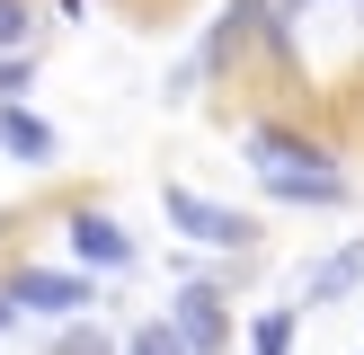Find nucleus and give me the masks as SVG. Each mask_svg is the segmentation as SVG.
Masks as SVG:
<instances>
[{
    "instance_id": "f257e3e1",
    "label": "nucleus",
    "mask_w": 364,
    "mask_h": 355,
    "mask_svg": "<svg viewBox=\"0 0 364 355\" xmlns=\"http://www.w3.org/2000/svg\"><path fill=\"white\" fill-rule=\"evenodd\" d=\"M160 213H169L187 240H205V248H249V222L231 204H213V195H196V187H160Z\"/></svg>"
},
{
    "instance_id": "f03ea898",
    "label": "nucleus",
    "mask_w": 364,
    "mask_h": 355,
    "mask_svg": "<svg viewBox=\"0 0 364 355\" xmlns=\"http://www.w3.org/2000/svg\"><path fill=\"white\" fill-rule=\"evenodd\" d=\"M9 302H18V311H36V320H71V311H89V275H63V266H27V275L9 284Z\"/></svg>"
},
{
    "instance_id": "7ed1b4c3",
    "label": "nucleus",
    "mask_w": 364,
    "mask_h": 355,
    "mask_svg": "<svg viewBox=\"0 0 364 355\" xmlns=\"http://www.w3.org/2000/svg\"><path fill=\"white\" fill-rule=\"evenodd\" d=\"M169 320H178V337H187V355H223L231 346V311H223L213 284H187V293L169 302Z\"/></svg>"
},
{
    "instance_id": "20e7f679",
    "label": "nucleus",
    "mask_w": 364,
    "mask_h": 355,
    "mask_svg": "<svg viewBox=\"0 0 364 355\" xmlns=\"http://www.w3.org/2000/svg\"><path fill=\"white\" fill-rule=\"evenodd\" d=\"M0 151H9V160H27V169H45L63 142H53V124H45V116H27L18 98H0Z\"/></svg>"
},
{
    "instance_id": "39448f33",
    "label": "nucleus",
    "mask_w": 364,
    "mask_h": 355,
    "mask_svg": "<svg viewBox=\"0 0 364 355\" xmlns=\"http://www.w3.org/2000/svg\"><path fill=\"white\" fill-rule=\"evenodd\" d=\"M71 248H80V266H134V240H124V222H107V213H71Z\"/></svg>"
},
{
    "instance_id": "423d86ee",
    "label": "nucleus",
    "mask_w": 364,
    "mask_h": 355,
    "mask_svg": "<svg viewBox=\"0 0 364 355\" xmlns=\"http://www.w3.org/2000/svg\"><path fill=\"white\" fill-rule=\"evenodd\" d=\"M276 204H347V178L338 169H258Z\"/></svg>"
},
{
    "instance_id": "0eeeda50",
    "label": "nucleus",
    "mask_w": 364,
    "mask_h": 355,
    "mask_svg": "<svg viewBox=\"0 0 364 355\" xmlns=\"http://www.w3.org/2000/svg\"><path fill=\"white\" fill-rule=\"evenodd\" d=\"M355 284H364V240H347L338 258H320L311 275H302V293H311V302H338V293H355Z\"/></svg>"
},
{
    "instance_id": "6e6552de",
    "label": "nucleus",
    "mask_w": 364,
    "mask_h": 355,
    "mask_svg": "<svg viewBox=\"0 0 364 355\" xmlns=\"http://www.w3.org/2000/svg\"><path fill=\"white\" fill-rule=\"evenodd\" d=\"M249 355H294V311H267L249 329Z\"/></svg>"
},
{
    "instance_id": "1a4fd4ad",
    "label": "nucleus",
    "mask_w": 364,
    "mask_h": 355,
    "mask_svg": "<svg viewBox=\"0 0 364 355\" xmlns=\"http://www.w3.org/2000/svg\"><path fill=\"white\" fill-rule=\"evenodd\" d=\"M134 355H187V337H178V320H151V329H134Z\"/></svg>"
},
{
    "instance_id": "9d476101",
    "label": "nucleus",
    "mask_w": 364,
    "mask_h": 355,
    "mask_svg": "<svg viewBox=\"0 0 364 355\" xmlns=\"http://www.w3.org/2000/svg\"><path fill=\"white\" fill-rule=\"evenodd\" d=\"M0 53H27V0H0Z\"/></svg>"
},
{
    "instance_id": "9b49d317",
    "label": "nucleus",
    "mask_w": 364,
    "mask_h": 355,
    "mask_svg": "<svg viewBox=\"0 0 364 355\" xmlns=\"http://www.w3.org/2000/svg\"><path fill=\"white\" fill-rule=\"evenodd\" d=\"M27 89V53H0V98H18Z\"/></svg>"
},
{
    "instance_id": "f8f14e48",
    "label": "nucleus",
    "mask_w": 364,
    "mask_h": 355,
    "mask_svg": "<svg viewBox=\"0 0 364 355\" xmlns=\"http://www.w3.org/2000/svg\"><path fill=\"white\" fill-rule=\"evenodd\" d=\"M9 320H18V302H9V293H0V329H9Z\"/></svg>"
}]
</instances>
